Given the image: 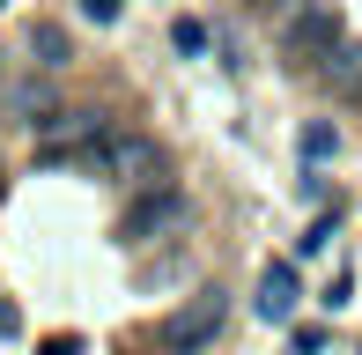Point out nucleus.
I'll list each match as a JSON object with an SVG mask.
<instances>
[{
  "label": "nucleus",
  "mask_w": 362,
  "mask_h": 355,
  "mask_svg": "<svg viewBox=\"0 0 362 355\" xmlns=\"http://www.w3.org/2000/svg\"><path fill=\"white\" fill-rule=\"evenodd\" d=\"M333 149H340V134H333L325 119H310V126H303V156H310V163H325Z\"/></svg>",
  "instance_id": "obj_8"
},
{
  "label": "nucleus",
  "mask_w": 362,
  "mask_h": 355,
  "mask_svg": "<svg viewBox=\"0 0 362 355\" xmlns=\"http://www.w3.org/2000/svg\"><path fill=\"white\" fill-rule=\"evenodd\" d=\"M30 52H37L45 67H67L74 45H67V30H59V23H37V30H30Z\"/></svg>",
  "instance_id": "obj_6"
},
{
  "label": "nucleus",
  "mask_w": 362,
  "mask_h": 355,
  "mask_svg": "<svg viewBox=\"0 0 362 355\" xmlns=\"http://www.w3.org/2000/svg\"><path fill=\"white\" fill-rule=\"evenodd\" d=\"M163 170H170L163 141H148V134H111L104 141V178H119V185H163Z\"/></svg>",
  "instance_id": "obj_2"
},
{
  "label": "nucleus",
  "mask_w": 362,
  "mask_h": 355,
  "mask_svg": "<svg viewBox=\"0 0 362 355\" xmlns=\"http://www.w3.org/2000/svg\"><path fill=\"white\" fill-rule=\"evenodd\" d=\"M170 45H177V52H207V23L177 15V23H170Z\"/></svg>",
  "instance_id": "obj_9"
},
{
  "label": "nucleus",
  "mask_w": 362,
  "mask_h": 355,
  "mask_svg": "<svg viewBox=\"0 0 362 355\" xmlns=\"http://www.w3.org/2000/svg\"><path fill=\"white\" fill-rule=\"evenodd\" d=\"M281 45H288V59H296V67H325V59H340V45H348V23H340V8L310 0L303 15H288Z\"/></svg>",
  "instance_id": "obj_1"
},
{
  "label": "nucleus",
  "mask_w": 362,
  "mask_h": 355,
  "mask_svg": "<svg viewBox=\"0 0 362 355\" xmlns=\"http://www.w3.org/2000/svg\"><path fill=\"white\" fill-rule=\"evenodd\" d=\"M185 222V200H177L170 185H141V200L126 207V222H119V237L126 245H148V237H163V230H177Z\"/></svg>",
  "instance_id": "obj_4"
},
{
  "label": "nucleus",
  "mask_w": 362,
  "mask_h": 355,
  "mask_svg": "<svg viewBox=\"0 0 362 355\" xmlns=\"http://www.w3.org/2000/svg\"><path fill=\"white\" fill-rule=\"evenodd\" d=\"M81 15L89 23H119V0H81Z\"/></svg>",
  "instance_id": "obj_10"
},
{
  "label": "nucleus",
  "mask_w": 362,
  "mask_h": 355,
  "mask_svg": "<svg viewBox=\"0 0 362 355\" xmlns=\"http://www.w3.org/2000/svg\"><path fill=\"white\" fill-rule=\"evenodd\" d=\"M222 318H229V296H222V289H200L185 311L163 318V341H170V348H207L222 333Z\"/></svg>",
  "instance_id": "obj_3"
},
{
  "label": "nucleus",
  "mask_w": 362,
  "mask_h": 355,
  "mask_svg": "<svg viewBox=\"0 0 362 355\" xmlns=\"http://www.w3.org/2000/svg\"><path fill=\"white\" fill-rule=\"evenodd\" d=\"M23 333V318H15V303H0V341H15Z\"/></svg>",
  "instance_id": "obj_11"
},
{
  "label": "nucleus",
  "mask_w": 362,
  "mask_h": 355,
  "mask_svg": "<svg viewBox=\"0 0 362 355\" xmlns=\"http://www.w3.org/2000/svg\"><path fill=\"white\" fill-rule=\"evenodd\" d=\"M267 8H274V0H267Z\"/></svg>",
  "instance_id": "obj_13"
},
{
  "label": "nucleus",
  "mask_w": 362,
  "mask_h": 355,
  "mask_svg": "<svg viewBox=\"0 0 362 355\" xmlns=\"http://www.w3.org/2000/svg\"><path fill=\"white\" fill-rule=\"evenodd\" d=\"M296 303H303V274H296L288 260H274L267 274H259V318H296Z\"/></svg>",
  "instance_id": "obj_5"
},
{
  "label": "nucleus",
  "mask_w": 362,
  "mask_h": 355,
  "mask_svg": "<svg viewBox=\"0 0 362 355\" xmlns=\"http://www.w3.org/2000/svg\"><path fill=\"white\" fill-rule=\"evenodd\" d=\"M333 230H340V222H333V215H318V222H310L303 237H296V260H318V252L333 245Z\"/></svg>",
  "instance_id": "obj_7"
},
{
  "label": "nucleus",
  "mask_w": 362,
  "mask_h": 355,
  "mask_svg": "<svg viewBox=\"0 0 362 355\" xmlns=\"http://www.w3.org/2000/svg\"><path fill=\"white\" fill-rule=\"evenodd\" d=\"M0 8H8V0H0Z\"/></svg>",
  "instance_id": "obj_12"
}]
</instances>
